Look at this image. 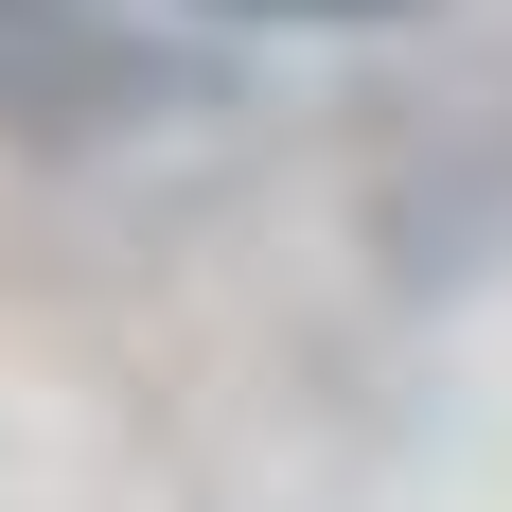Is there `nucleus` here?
Returning <instances> with one entry per match:
<instances>
[{
    "label": "nucleus",
    "instance_id": "1",
    "mask_svg": "<svg viewBox=\"0 0 512 512\" xmlns=\"http://www.w3.org/2000/svg\"><path fill=\"white\" fill-rule=\"evenodd\" d=\"M177 18H248V36H354V18H407V0H177Z\"/></svg>",
    "mask_w": 512,
    "mask_h": 512
}]
</instances>
